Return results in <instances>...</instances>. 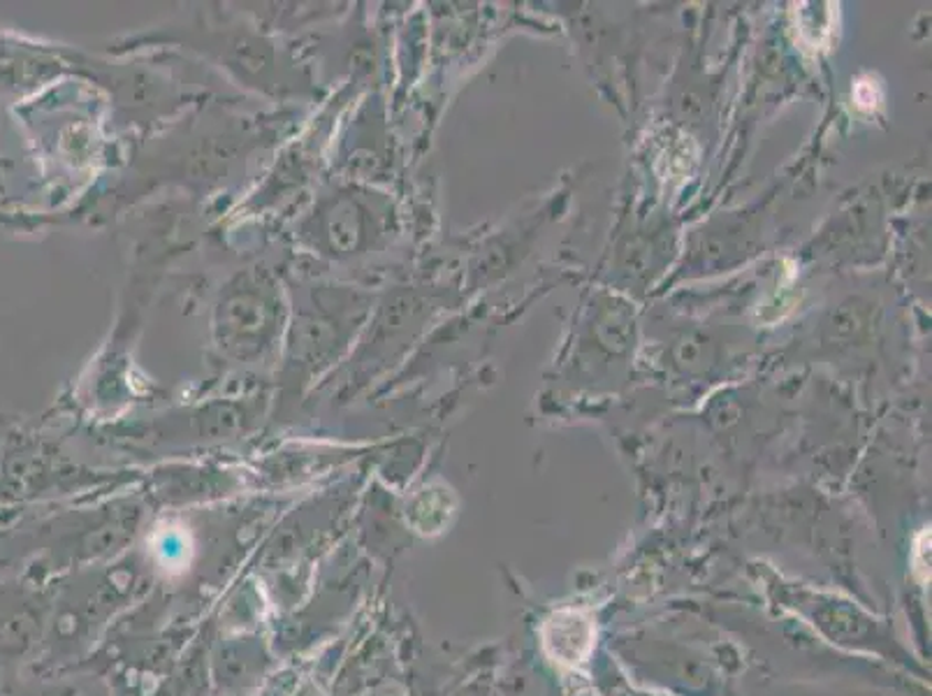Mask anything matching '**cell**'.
<instances>
[{
  "label": "cell",
  "instance_id": "cell-1",
  "mask_svg": "<svg viewBox=\"0 0 932 696\" xmlns=\"http://www.w3.org/2000/svg\"><path fill=\"white\" fill-rule=\"evenodd\" d=\"M269 664V653L261 639H225L212 653V676L221 694L242 696L261 685Z\"/></svg>",
  "mask_w": 932,
  "mask_h": 696
}]
</instances>
